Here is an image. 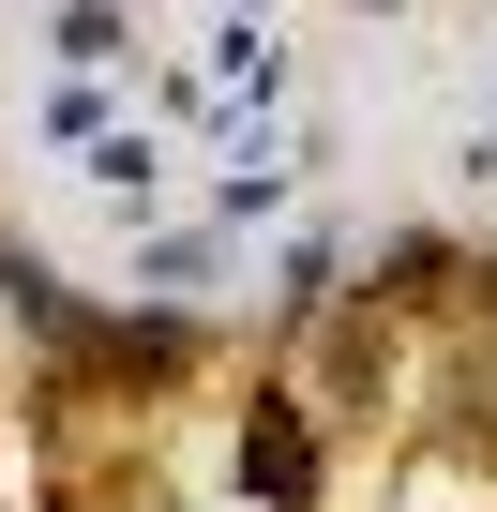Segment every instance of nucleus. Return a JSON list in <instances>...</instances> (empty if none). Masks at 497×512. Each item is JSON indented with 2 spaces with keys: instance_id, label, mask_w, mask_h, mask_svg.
<instances>
[{
  "instance_id": "20e7f679",
  "label": "nucleus",
  "mask_w": 497,
  "mask_h": 512,
  "mask_svg": "<svg viewBox=\"0 0 497 512\" xmlns=\"http://www.w3.org/2000/svg\"><path fill=\"white\" fill-rule=\"evenodd\" d=\"M91 196L151 226V196H166V136H151V121H121V136H91Z\"/></svg>"
},
{
  "instance_id": "423d86ee",
  "label": "nucleus",
  "mask_w": 497,
  "mask_h": 512,
  "mask_svg": "<svg viewBox=\"0 0 497 512\" xmlns=\"http://www.w3.org/2000/svg\"><path fill=\"white\" fill-rule=\"evenodd\" d=\"M136 272H151V287H166V317H181V287H196V272H211V241H196V226H166V241H151V226H136Z\"/></svg>"
},
{
  "instance_id": "f03ea898",
  "label": "nucleus",
  "mask_w": 497,
  "mask_h": 512,
  "mask_svg": "<svg viewBox=\"0 0 497 512\" xmlns=\"http://www.w3.org/2000/svg\"><path fill=\"white\" fill-rule=\"evenodd\" d=\"M302 181H317V136H302V121H272V136H226L211 211H226V226H272V211H302Z\"/></svg>"
},
{
  "instance_id": "f257e3e1",
  "label": "nucleus",
  "mask_w": 497,
  "mask_h": 512,
  "mask_svg": "<svg viewBox=\"0 0 497 512\" xmlns=\"http://www.w3.org/2000/svg\"><path fill=\"white\" fill-rule=\"evenodd\" d=\"M287 91H302V46L257 16V0H211V31H196V61H181V121L196 136H272L287 121Z\"/></svg>"
},
{
  "instance_id": "7ed1b4c3",
  "label": "nucleus",
  "mask_w": 497,
  "mask_h": 512,
  "mask_svg": "<svg viewBox=\"0 0 497 512\" xmlns=\"http://www.w3.org/2000/svg\"><path fill=\"white\" fill-rule=\"evenodd\" d=\"M241 482H257V512H317V422H302V392H257V422H241Z\"/></svg>"
},
{
  "instance_id": "39448f33",
  "label": "nucleus",
  "mask_w": 497,
  "mask_h": 512,
  "mask_svg": "<svg viewBox=\"0 0 497 512\" xmlns=\"http://www.w3.org/2000/svg\"><path fill=\"white\" fill-rule=\"evenodd\" d=\"M46 46H61V76H121V61H136V16H121V0H61Z\"/></svg>"
},
{
  "instance_id": "0eeeda50",
  "label": "nucleus",
  "mask_w": 497,
  "mask_h": 512,
  "mask_svg": "<svg viewBox=\"0 0 497 512\" xmlns=\"http://www.w3.org/2000/svg\"><path fill=\"white\" fill-rule=\"evenodd\" d=\"M46 136H121V121H106V76H61V91H46Z\"/></svg>"
}]
</instances>
